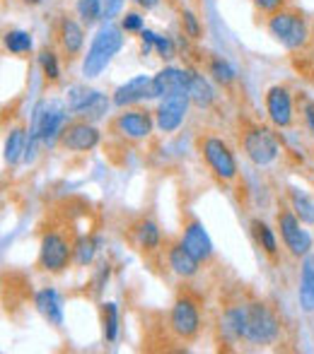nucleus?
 Listing matches in <instances>:
<instances>
[{
	"label": "nucleus",
	"mask_w": 314,
	"mask_h": 354,
	"mask_svg": "<svg viewBox=\"0 0 314 354\" xmlns=\"http://www.w3.org/2000/svg\"><path fill=\"white\" fill-rule=\"evenodd\" d=\"M123 34L126 32L121 29V24H116L114 19H107L94 32L92 41L87 46V53L82 56V66H80V73H82L85 80L99 77V75L112 66V61L123 48Z\"/></svg>",
	"instance_id": "nucleus-1"
},
{
	"label": "nucleus",
	"mask_w": 314,
	"mask_h": 354,
	"mask_svg": "<svg viewBox=\"0 0 314 354\" xmlns=\"http://www.w3.org/2000/svg\"><path fill=\"white\" fill-rule=\"evenodd\" d=\"M68 116H71V109L66 102H56V99H44L34 106L32 113V128H29V142L24 159L29 162V152L34 149V145H53L63 133V128L68 126Z\"/></svg>",
	"instance_id": "nucleus-2"
},
{
	"label": "nucleus",
	"mask_w": 314,
	"mask_h": 354,
	"mask_svg": "<svg viewBox=\"0 0 314 354\" xmlns=\"http://www.w3.org/2000/svg\"><path fill=\"white\" fill-rule=\"evenodd\" d=\"M283 323L271 304L252 299L247 301V321H244V342L254 347H271L281 340Z\"/></svg>",
	"instance_id": "nucleus-3"
},
{
	"label": "nucleus",
	"mask_w": 314,
	"mask_h": 354,
	"mask_svg": "<svg viewBox=\"0 0 314 354\" xmlns=\"http://www.w3.org/2000/svg\"><path fill=\"white\" fill-rule=\"evenodd\" d=\"M76 261V239H71L66 232L51 227L44 229L39 236V256L37 268L49 275H61L68 270V266Z\"/></svg>",
	"instance_id": "nucleus-4"
},
{
	"label": "nucleus",
	"mask_w": 314,
	"mask_h": 354,
	"mask_svg": "<svg viewBox=\"0 0 314 354\" xmlns=\"http://www.w3.org/2000/svg\"><path fill=\"white\" fill-rule=\"evenodd\" d=\"M266 32L286 51H300L310 41V24H307L305 15L290 8H283L278 12L268 15Z\"/></svg>",
	"instance_id": "nucleus-5"
},
{
	"label": "nucleus",
	"mask_w": 314,
	"mask_h": 354,
	"mask_svg": "<svg viewBox=\"0 0 314 354\" xmlns=\"http://www.w3.org/2000/svg\"><path fill=\"white\" fill-rule=\"evenodd\" d=\"M167 328L179 342H193L201 335L203 318H201V306L193 297L189 294H179L174 299L172 308L167 316Z\"/></svg>",
	"instance_id": "nucleus-6"
},
{
	"label": "nucleus",
	"mask_w": 314,
	"mask_h": 354,
	"mask_svg": "<svg viewBox=\"0 0 314 354\" xmlns=\"http://www.w3.org/2000/svg\"><path fill=\"white\" fill-rule=\"evenodd\" d=\"M239 142H242V149L247 154V159L254 164V167H271L278 157H281V145H278V138L271 128L259 126V123H252L247 126L242 133H239Z\"/></svg>",
	"instance_id": "nucleus-7"
},
{
	"label": "nucleus",
	"mask_w": 314,
	"mask_h": 354,
	"mask_svg": "<svg viewBox=\"0 0 314 354\" xmlns=\"http://www.w3.org/2000/svg\"><path fill=\"white\" fill-rule=\"evenodd\" d=\"M198 152H201L206 167L211 169V174L223 183H230L237 178L239 167L237 157L232 152V147L223 138L218 136H201L198 138Z\"/></svg>",
	"instance_id": "nucleus-8"
},
{
	"label": "nucleus",
	"mask_w": 314,
	"mask_h": 354,
	"mask_svg": "<svg viewBox=\"0 0 314 354\" xmlns=\"http://www.w3.org/2000/svg\"><path fill=\"white\" fill-rule=\"evenodd\" d=\"M152 128H155V113L141 106L121 109V113H116V116L109 121V131L128 142L148 140V138L152 136Z\"/></svg>",
	"instance_id": "nucleus-9"
},
{
	"label": "nucleus",
	"mask_w": 314,
	"mask_h": 354,
	"mask_svg": "<svg viewBox=\"0 0 314 354\" xmlns=\"http://www.w3.org/2000/svg\"><path fill=\"white\" fill-rule=\"evenodd\" d=\"M66 104L71 109L73 116L85 118V121H99L102 116H107L109 99L102 92L87 87V84H73L66 92Z\"/></svg>",
	"instance_id": "nucleus-10"
},
{
	"label": "nucleus",
	"mask_w": 314,
	"mask_h": 354,
	"mask_svg": "<svg viewBox=\"0 0 314 354\" xmlns=\"http://www.w3.org/2000/svg\"><path fill=\"white\" fill-rule=\"evenodd\" d=\"M276 219H278V229H281L283 246L290 251V256H295V258L307 256L314 248V241H312V234L302 227L295 210H293V207H281Z\"/></svg>",
	"instance_id": "nucleus-11"
},
{
	"label": "nucleus",
	"mask_w": 314,
	"mask_h": 354,
	"mask_svg": "<svg viewBox=\"0 0 314 354\" xmlns=\"http://www.w3.org/2000/svg\"><path fill=\"white\" fill-rule=\"evenodd\" d=\"M189 106H191V99H189L186 92L182 94H169V97L159 99L155 113V128L164 136H172L179 128L184 126L189 116Z\"/></svg>",
	"instance_id": "nucleus-12"
},
{
	"label": "nucleus",
	"mask_w": 314,
	"mask_h": 354,
	"mask_svg": "<svg viewBox=\"0 0 314 354\" xmlns=\"http://www.w3.org/2000/svg\"><path fill=\"white\" fill-rule=\"evenodd\" d=\"M102 142V131L94 126L92 121H85V118H76L63 128L58 145H61L66 152H92Z\"/></svg>",
	"instance_id": "nucleus-13"
},
{
	"label": "nucleus",
	"mask_w": 314,
	"mask_h": 354,
	"mask_svg": "<svg viewBox=\"0 0 314 354\" xmlns=\"http://www.w3.org/2000/svg\"><path fill=\"white\" fill-rule=\"evenodd\" d=\"M263 106H266V116L271 126L290 128L293 121H295V102H293V92L286 84L268 87L266 97H263Z\"/></svg>",
	"instance_id": "nucleus-14"
},
{
	"label": "nucleus",
	"mask_w": 314,
	"mask_h": 354,
	"mask_svg": "<svg viewBox=\"0 0 314 354\" xmlns=\"http://www.w3.org/2000/svg\"><path fill=\"white\" fill-rule=\"evenodd\" d=\"M85 24L78 17L63 12L56 22V41L66 58H78L85 48Z\"/></svg>",
	"instance_id": "nucleus-15"
},
{
	"label": "nucleus",
	"mask_w": 314,
	"mask_h": 354,
	"mask_svg": "<svg viewBox=\"0 0 314 354\" xmlns=\"http://www.w3.org/2000/svg\"><path fill=\"white\" fill-rule=\"evenodd\" d=\"M182 241H184V246H186L201 263H208L213 258V253H216V248H213V241H211V236H208L203 222H201V219H196V217H191V214H186V217H184Z\"/></svg>",
	"instance_id": "nucleus-16"
},
{
	"label": "nucleus",
	"mask_w": 314,
	"mask_h": 354,
	"mask_svg": "<svg viewBox=\"0 0 314 354\" xmlns=\"http://www.w3.org/2000/svg\"><path fill=\"white\" fill-rule=\"evenodd\" d=\"M186 80L189 68L179 66H164L152 75L150 82V99H164L169 94H182L186 92Z\"/></svg>",
	"instance_id": "nucleus-17"
},
{
	"label": "nucleus",
	"mask_w": 314,
	"mask_h": 354,
	"mask_svg": "<svg viewBox=\"0 0 314 354\" xmlns=\"http://www.w3.org/2000/svg\"><path fill=\"white\" fill-rule=\"evenodd\" d=\"M164 258H167L169 270H172L177 277H182V280H191V277H196L198 270H201V266H203V263L198 261V258L193 256L186 246H184L182 239H179V241L167 243V248H164Z\"/></svg>",
	"instance_id": "nucleus-18"
},
{
	"label": "nucleus",
	"mask_w": 314,
	"mask_h": 354,
	"mask_svg": "<svg viewBox=\"0 0 314 354\" xmlns=\"http://www.w3.org/2000/svg\"><path fill=\"white\" fill-rule=\"evenodd\" d=\"M150 82L152 75H136V77L126 80V82L114 89L112 104L116 109H128L141 104L143 99H150Z\"/></svg>",
	"instance_id": "nucleus-19"
},
{
	"label": "nucleus",
	"mask_w": 314,
	"mask_h": 354,
	"mask_svg": "<svg viewBox=\"0 0 314 354\" xmlns=\"http://www.w3.org/2000/svg\"><path fill=\"white\" fill-rule=\"evenodd\" d=\"M244 321H247V301L232 304L225 311L220 313V321H218V333H220V340L225 345H237L244 342Z\"/></svg>",
	"instance_id": "nucleus-20"
},
{
	"label": "nucleus",
	"mask_w": 314,
	"mask_h": 354,
	"mask_svg": "<svg viewBox=\"0 0 314 354\" xmlns=\"http://www.w3.org/2000/svg\"><path fill=\"white\" fill-rule=\"evenodd\" d=\"M34 308H37V313L49 326L53 328L63 326V318H66V313H63V299L53 287H44L34 294Z\"/></svg>",
	"instance_id": "nucleus-21"
},
{
	"label": "nucleus",
	"mask_w": 314,
	"mask_h": 354,
	"mask_svg": "<svg viewBox=\"0 0 314 354\" xmlns=\"http://www.w3.org/2000/svg\"><path fill=\"white\" fill-rule=\"evenodd\" d=\"M186 94L193 106H198V109H211L213 104H216V89H213L211 80L203 73H198L196 68H189Z\"/></svg>",
	"instance_id": "nucleus-22"
},
{
	"label": "nucleus",
	"mask_w": 314,
	"mask_h": 354,
	"mask_svg": "<svg viewBox=\"0 0 314 354\" xmlns=\"http://www.w3.org/2000/svg\"><path fill=\"white\" fill-rule=\"evenodd\" d=\"M297 304L302 313H314V251L300 258V284H297Z\"/></svg>",
	"instance_id": "nucleus-23"
},
{
	"label": "nucleus",
	"mask_w": 314,
	"mask_h": 354,
	"mask_svg": "<svg viewBox=\"0 0 314 354\" xmlns=\"http://www.w3.org/2000/svg\"><path fill=\"white\" fill-rule=\"evenodd\" d=\"M133 241L143 253H155L162 246V232H159L157 222L148 217L138 219L136 227H133Z\"/></svg>",
	"instance_id": "nucleus-24"
},
{
	"label": "nucleus",
	"mask_w": 314,
	"mask_h": 354,
	"mask_svg": "<svg viewBox=\"0 0 314 354\" xmlns=\"http://www.w3.org/2000/svg\"><path fill=\"white\" fill-rule=\"evenodd\" d=\"M27 142H29V133L24 131L22 126H15L10 128L8 138H5V149H3V157L5 164H17L19 159H24V152H27Z\"/></svg>",
	"instance_id": "nucleus-25"
},
{
	"label": "nucleus",
	"mask_w": 314,
	"mask_h": 354,
	"mask_svg": "<svg viewBox=\"0 0 314 354\" xmlns=\"http://www.w3.org/2000/svg\"><path fill=\"white\" fill-rule=\"evenodd\" d=\"M206 75L220 87H232L237 82V71L232 68L230 61H225L223 56H208L206 61Z\"/></svg>",
	"instance_id": "nucleus-26"
},
{
	"label": "nucleus",
	"mask_w": 314,
	"mask_h": 354,
	"mask_svg": "<svg viewBox=\"0 0 314 354\" xmlns=\"http://www.w3.org/2000/svg\"><path fill=\"white\" fill-rule=\"evenodd\" d=\"M3 46L12 56H27L34 51V37L27 29H8L3 34Z\"/></svg>",
	"instance_id": "nucleus-27"
},
{
	"label": "nucleus",
	"mask_w": 314,
	"mask_h": 354,
	"mask_svg": "<svg viewBox=\"0 0 314 354\" xmlns=\"http://www.w3.org/2000/svg\"><path fill=\"white\" fill-rule=\"evenodd\" d=\"M99 318H102V337L107 345H114L119 340V306L114 301H104L99 306Z\"/></svg>",
	"instance_id": "nucleus-28"
},
{
	"label": "nucleus",
	"mask_w": 314,
	"mask_h": 354,
	"mask_svg": "<svg viewBox=\"0 0 314 354\" xmlns=\"http://www.w3.org/2000/svg\"><path fill=\"white\" fill-rule=\"evenodd\" d=\"M288 201H290V207L295 210L302 224H314V201L302 188H288Z\"/></svg>",
	"instance_id": "nucleus-29"
},
{
	"label": "nucleus",
	"mask_w": 314,
	"mask_h": 354,
	"mask_svg": "<svg viewBox=\"0 0 314 354\" xmlns=\"http://www.w3.org/2000/svg\"><path fill=\"white\" fill-rule=\"evenodd\" d=\"M252 232H254V239H256L259 248H263V253L271 258L278 256V239H276V232L268 227L266 222L261 219H254L252 222Z\"/></svg>",
	"instance_id": "nucleus-30"
},
{
	"label": "nucleus",
	"mask_w": 314,
	"mask_h": 354,
	"mask_svg": "<svg viewBox=\"0 0 314 354\" xmlns=\"http://www.w3.org/2000/svg\"><path fill=\"white\" fill-rule=\"evenodd\" d=\"M76 15L85 27H94L104 19V0H76Z\"/></svg>",
	"instance_id": "nucleus-31"
},
{
	"label": "nucleus",
	"mask_w": 314,
	"mask_h": 354,
	"mask_svg": "<svg viewBox=\"0 0 314 354\" xmlns=\"http://www.w3.org/2000/svg\"><path fill=\"white\" fill-rule=\"evenodd\" d=\"M37 63L39 68H42L44 77H46V82H58L61 80V61H58V53L53 51V48H42L37 56Z\"/></svg>",
	"instance_id": "nucleus-32"
},
{
	"label": "nucleus",
	"mask_w": 314,
	"mask_h": 354,
	"mask_svg": "<svg viewBox=\"0 0 314 354\" xmlns=\"http://www.w3.org/2000/svg\"><path fill=\"white\" fill-rule=\"evenodd\" d=\"M97 246H99V241L89 236V234H80V236H76V263L80 268L89 266V263L94 261Z\"/></svg>",
	"instance_id": "nucleus-33"
},
{
	"label": "nucleus",
	"mask_w": 314,
	"mask_h": 354,
	"mask_svg": "<svg viewBox=\"0 0 314 354\" xmlns=\"http://www.w3.org/2000/svg\"><path fill=\"white\" fill-rule=\"evenodd\" d=\"M182 32L186 34L189 39H201V34H203V27H201V22H198L196 12L189 8L182 10Z\"/></svg>",
	"instance_id": "nucleus-34"
},
{
	"label": "nucleus",
	"mask_w": 314,
	"mask_h": 354,
	"mask_svg": "<svg viewBox=\"0 0 314 354\" xmlns=\"http://www.w3.org/2000/svg\"><path fill=\"white\" fill-rule=\"evenodd\" d=\"M121 29L126 34H141L143 29H146V17H143L141 12H136V10H128V12L121 15Z\"/></svg>",
	"instance_id": "nucleus-35"
},
{
	"label": "nucleus",
	"mask_w": 314,
	"mask_h": 354,
	"mask_svg": "<svg viewBox=\"0 0 314 354\" xmlns=\"http://www.w3.org/2000/svg\"><path fill=\"white\" fill-rule=\"evenodd\" d=\"M155 53L162 61H169V58H174V53H177V46H174V39L167 37V34H157L155 39Z\"/></svg>",
	"instance_id": "nucleus-36"
},
{
	"label": "nucleus",
	"mask_w": 314,
	"mask_h": 354,
	"mask_svg": "<svg viewBox=\"0 0 314 354\" xmlns=\"http://www.w3.org/2000/svg\"><path fill=\"white\" fill-rule=\"evenodd\" d=\"M252 3H254V8H256V12L266 15V17L278 12V10L288 8V0H252Z\"/></svg>",
	"instance_id": "nucleus-37"
},
{
	"label": "nucleus",
	"mask_w": 314,
	"mask_h": 354,
	"mask_svg": "<svg viewBox=\"0 0 314 354\" xmlns=\"http://www.w3.org/2000/svg\"><path fill=\"white\" fill-rule=\"evenodd\" d=\"M109 275H112V266H109L107 261L104 263H99V268H97V272H94V277H92V284H94V294H99L104 287H107V282H109Z\"/></svg>",
	"instance_id": "nucleus-38"
},
{
	"label": "nucleus",
	"mask_w": 314,
	"mask_h": 354,
	"mask_svg": "<svg viewBox=\"0 0 314 354\" xmlns=\"http://www.w3.org/2000/svg\"><path fill=\"white\" fill-rule=\"evenodd\" d=\"M155 39H157V32L152 29H143L141 32V56H150L155 51Z\"/></svg>",
	"instance_id": "nucleus-39"
},
{
	"label": "nucleus",
	"mask_w": 314,
	"mask_h": 354,
	"mask_svg": "<svg viewBox=\"0 0 314 354\" xmlns=\"http://www.w3.org/2000/svg\"><path fill=\"white\" fill-rule=\"evenodd\" d=\"M123 3L126 0H104V19H116L123 15Z\"/></svg>",
	"instance_id": "nucleus-40"
},
{
	"label": "nucleus",
	"mask_w": 314,
	"mask_h": 354,
	"mask_svg": "<svg viewBox=\"0 0 314 354\" xmlns=\"http://www.w3.org/2000/svg\"><path fill=\"white\" fill-rule=\"evenodd\" d=\"M302 121H305L307 131H310V136L314 140V102L312 99H307V102L302 104Z\"/></svg>",
	"instance_id": "nucleus-41"
},
{
	"label": "nucleus",
	"mask_w": 314,
	"mask_h": 354,
	"mask_svg": "<svg viewBox=\"0 0 314 354\" xmlns=\"http://www.w3.org/2000/svg\"><path fill=\"white\" fill-rule=\"evenodd\" d=\"M131 3H136L138 8H143V10H155L162 0H131Z\"/></svg>",
	"instance_id": "nucleus-42"
},
{
	"label": "nucleus",
	"mask_w": 314,
	"mask_h": 354,
	"mask_svg": "<svg viewBox=\"0 0 314 354\" xmlns=\"http://www.w3.org/2000/svg\"><path fill=\"white\" fill-rule=\"evenodd\" d=\"M22 5H29V8H37V5H42V3H46V0H19Z\"/></svg>",
	"instance_id": "nucleus-43"
}]
</instances>
